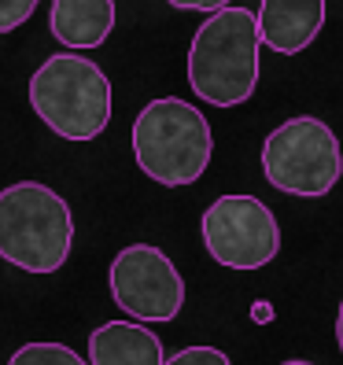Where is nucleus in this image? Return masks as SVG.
Listing matches in <instances>:
<instances>
[{
  "instance_id": "f257e3e1",
  "label": "nucleus",
  "mask_w": 343,
  "mask_h": 365,
  "mask_svg": "<svg viewBox=\"0 0 343 365\" xmlns=\"http://www.w3.org/2000/svg\"><path fill=\"white\" fill-rule=\"evenodd\" d=\"M259 19L247 8L225 4L210 11L188 45V85L210 107L247 103L262 74Z\"/></svg>"
},
{
  "instance_id": "f03ea898",
  "label": "nucleus",
  "mask_w": 343,
  "mask_h": 365,
  "mask_svg": "<svg viewBox=\"0 0 343 365\" xmlns=\"http://www.w3.org/2000/svg\"><path fill=\"white\" fill-rule=\"evenodd\" d=\"M133 155L144 178L166 188L192 185L207 174L214 133L200 107L181 96H159L133 118Z\"/></svg>"
},
{
  "instance_id": "7ed1b4c3",
  "label": "nucleus",
  "mask_w": 343,
  "mask_h": 365,
  "mask_svg": "<svg viewBox=\"0 0 343 365\" xmlns=\"http://www.w3.org/2000/svg\"><path fill=\"white\" fill-rule=\"evenodd\" d=\"M74 218L67 200L41 181L0 188V259L23 273H56L71 259Z\"/></svg>"
},
{
  "instance_id": "20e7f679",
  "label": "nucleus",
  "mask_w": 343,
  "mask_h": 365,
  "mask_svg": "<svg viewBox=\"0 0 343 365\" xmlns=\"http://www.w3.org/2000/svg\"><path fill=\"white\" fill-rule=\"evenodd\" d=\"M30 103L56 137L85 144L111 122V78L93 59L59 52L34 71Z\"/></svg>"
},
{
  "instance_id": "39448f33",
  "label": "nucleus",
  "mask_w": 343,
  "mask_h": 365,
  "mask_svg": "<svg viewBox=\"0 0 343 365\" xmlns=\"http://www.w3.org/2000/svg\"><path fill=\"white\" fill-rule=\"evenodd\" d=\"M262 174L285 196H329L343 178V152L332 125L314 115H295L281 122L262 140Z\"/></svg>"
},
{
  "instance_id": "423d86ee",
  "label": "nucleus",
  "mask_w": 343,
  "mask_h": 365,
  "mask_svg": "<svg viewBox=\"0 0 343 365\" xmlns=\"http://www.w3.org/2000/svg\"><path fill=\"white\" fill-rule=\"evenodd\" d=\"M200 232L210 259L229 269H262L281 255V225L259 196H218Z\"/></svg>"
},
{
  "instance_id": "0eeeda50",
  "label": "nucleus",
  "mask_w": 343,
  "mask_h": 365,
  "mask_svg": "<svg viewBox=\"0 0 343 365\" xmlns=\"http://www.w3.org/2000/svg\"><path fill=\"white\" fill-rule=\"evenodd\" d=\"M111 299L144 325H166L185 307V281L170 255L155 244H130L115 255L111 273Z\"/></svg>"
},
{
  "instance_id": "6e6552de",
  "label": "nucleus",
  "mask_w": 343,
  "mask_h": 365,
  "mask_svg": "<svg viewBox=\"0 0 343 365\" xmlns=\"http://www.w3.org/2000/svg\"><path fill=\"white\" fill-rule=\"evenodd\" d=\"M259 37L277 56H299L325 26V0H262Z\"/></svg>"
},
{
  "instance_id": "1a4fd4ad",
  "label": "nucleus",
  "mask_w": 343,
  "mask_h": 365,
  "mask_svg": "<svg viewBox=\"0 0 343 365\" xmlns=\"http://www.w3.org/2000/svg\"><path fill=\"white\" fill-rule=\"evenodd\" d=\"M163 339L133 321H103L89 332V365H163Z\"/></svg>"
},
{
  "instance_id": "9d476101",
  "label": "nucleus",
  "mask_w": 343,
  "mask_h": 365,
  "mask_svg": "<svg viewBox=\"0 0 343 365\" xmlns=\"http://www.w3.org/2000/svg\"><path fill=\"white\" fill-rule=\"evenodd\" d=\"M48 30L67 48H100L115 30V0H52Z\"/></svg>"
},
{
  "instance_id": "9b49d317",
  "label": "nucleus",
  "mask_w": 343,
  "mask_h": 365,
  "mask_svg": "<svg viewBox=\"0 0 343 365\" xmlns=\"http://www.w3.org/2000/svg\"><path fill=\"white\" fill-rule=\"evenodd\" d=\"M8 365H89V358L74 354L67 343H23Z\"/></svg>"
},
{
  "instance_id": "f8f14e48",
  "label": "nucleus",
  "mask_w": 343,
  "mask_h": 365,
  "mask_svg": "<svg viewBox=\"0 0 343 365\" xmlns=\"http://www.w3.org/2000/svg\"><path fill=\"white\" fill-rule=\"evenodd\" d=\"M41 0H0V34H11L37 11Z\"/></svg>"
},
{
  "instance_id": "ddd939ff",
  "label": "nucleus",
  "mask_w": 343,
  "mask_h": 365,
  "mask_svg": "<svg viewBox=\"0 0 343 365\" xmlns=\"http://www.w3.org/2000/svg\"><path fill=\"white\" fill-rule=\"evenodd\" d=\"M163 365H232V361L218 347H185L178 354H170Z\"/></svg>"
},
{
  "instance_id": "4468645a",
  "label": "nucleus",
  "mask_w": 343,
  "mask_h": 365,
  "mask_svg": "<svg viewBox=\"0 0 343 365\" xmlns=\"http://www.w3.org/2000/svg\"><path fill=\"white\" fill-rule=\"evenodd\" d=\"M170 8H181V11H222L229 0H166Z\"/></svg>"
},
{
  "instance_id": "2eb2a0df",
  "label": "nucleus",
  "mask_w": 343,
  "mask_h": 365,
  "mask_svg": "<svg viewBox=\"0 0 343 365\" xmlns=\"http://www.w3.org/2000/svg\"><path fill=\"white\" fill-rule=\"evenodd\" d=\"M336 343H339V354H343V303H339V314H336Z\"/></svg>"
},
{
  "instance_id": "dca6fc26",
  "label": "nucleus",
  "mask_w": 343,
  "mask_h": 365,
  "mask_svg": "<svg viewBox=\"0 0 343 365\" xmlns=\"http://www.w3.org/2000/svg\"><path fill=\"white\" fill-rule=\"evenodd\" d=\"M285 365H314V361H303V358H292V361H285Z\"/></svg>"
}]
</instances>
